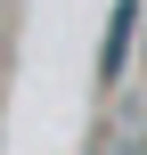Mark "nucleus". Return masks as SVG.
<instances>
[{"mask_svg": "<svg viewBox=\"0 0 147 155\" xmlns=\"http://www.w3.org/2000/svg\"><path fill=\"white\" fill-rule=\"evenodd\" d=\"M131 33H139V0H123V8H115V25H106V49H98V82H115V74L131 65Z\"/></svg>", "mask_w": 147, "mask_h": 155, "instance_id": "nucleus-1", "label": "nucleus"}]
</instances>
